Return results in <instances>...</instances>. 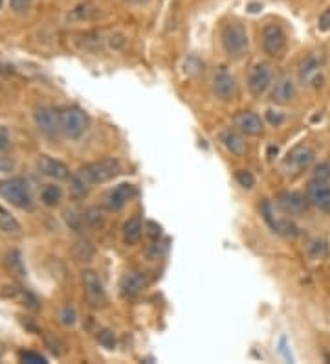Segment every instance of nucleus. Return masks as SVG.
<instances>
[{"label": "nucleus", "mask_w": 330, "mask_h": 364, "mask_svg": "<svg viewBox=\"0 0 330 364\" xmlns=\"http://www.w3.org/2000/svg\"><path fill=\"white\" fill-rule=\"evenodd\" d=\"M220 142L224 144L226 149H228V151L235 156H242L244 153L248 151V146H246V142H244V138L231 129L224 131V133L220 134Z\"/></svg>", "instance_id": "obj_19"}, {"label": "nucleus", "mask_w": 330, "mask_h": 364, "mask_svg": "<svg viewBox=\"0 0 330 364\" xmlns=\"http://www.w3.org/2000/svg\"><path fill=\"white\" fill-rule=\"evenodd\" d=\"M295 98V83L290 77H281L275 83V89L272 92V102L277 105H286Z\"/></svg>", "instance_id": "obj_18"}, {"label": "nucleus", "mask_w": 330, "mask_h": 364, "mask_svg": "<svg viewBox=\"0 0 330 364\" xmlns=\"http://www.w3.org/2000/svg\"><path fill=\"white\" fill-rule=\"evenodd\" d=\"M9 6H11V9H13L15 14L24 15L28 9H30L31 0H9Z\"/></svg>", "instance_id": "obj_31"}, {"label": "nucleus", "mask_w": 330, "mask_h": 364, "mask_svg": "<svg viewBox=\"0 0 330 364\" xmlns=\"http://www.w3.org/2000/svg\"><path fill=\"white\" fill-rule=\"evenodd\" d=\"M33 120H35L37 129L46 136L53 138L61 133V118H59V111L52 109V107H37L33 112Z\"/></svg>", "instance_id": "obj_7"}, {"label": "nucleus", "mask_w": 330, "mask_h": 364, "mask_svg": "<svg viewBox=\"0 0 330 364\" xmlns=\"http://www.w3.org/2000/svg\"><path fill=\"white\" fill-rule=\"evenodd\" d=\"M222 45L229 58L241 59L248 52V33L246 28L238 23L226 24L222 30Z\"/></svg>", "instance_id": "obj_3"}, {"label": "nucleus", "mask_w": 330, "mask_h": 364, "mask_svg": "<svg viewBox=\"0 0 330 364\" xmlns=\"http://www.w3.org/2000/svg\"><path fill=\"white\" fill-rule=\"evenodd\" d=\"M235 178H237V182L241 184L242 188H253L255 186V177L250 173V171H246V169H238L237 173H235Z\"/></svg>", "instance_id": "obj_28"}, {"label": "nucleus", "mask_w": 330, "mask_h": 364, "mask_svg": "<svg viewBox=\"0 0 330 364\" xmlns=\"http://www.w3.org/2000/svg\"><path fill=\"white\" fill-rule=\"evenodd\" d=\"M18 359L28 364H46V359L40 353H35V351H21Z\"/></svg>", "instance_id": "obj_29"}, {"label": "nucleus", "mask_w": 330, "mask_h": 364, "mask_svg": "<svg viewBox=\"0 0 330 364\" xmlns=\"http://www.w3.org/2000/svg\"><path fill=\"white\" fill-rule=\"evenodd\" d=\"M272 68L266 63H257L255 67L251 68L250 74H248V89L253 96H260V94L266 92V89L272 83Z\"/></svg>", "instance_id": "obj_10"}, {"label": "nucleus", "mask_w": 330, "mask_h": 364, "mask_svg": "<svg viewBox=\"0 0 330 364\" xmlns=\"http://www.w3.org/2000/svg\"><path fill=\"white\" fill-rule=\"evenodd\" d=\"M147 284H149V280H147L145 272L128 271L121 278V293L125 296H136V294H140L147 287Z\"/></svg>", "instance_id": "obj_16"}, {"label": "nucleus", "mask_w": 330, "mask_h": 364, "mask_svg": "<svg viewBox=\"0 0 330 364\" xmlns=\"http://www.w3.org/2000/svg\"><path fill=\"white\" fill-rule=\"evenodd\" d=\"M119 173V162L116 159H103L83 166L72 177V191L75 197H84L92 190L94 184L110 181Z\"/></svg>", "instance_id": "obj_1"}, {"label": "nucleus", "mask_w": 330, "mask_h": 364, "mask_svg": "<svg viewBox=\"0 0 330 364\" xmlns=\"http://www.w3.org/2000/svg\"><path fill=\"white\" fill-rule=\"evenodd\" d=\"M61 199H62L61 188L53 186V184L44 188L43 193H40V200H43L46 206H57L59 203H61Z\"/></svg>", "instance_id": "obj_24"}, {"label": "nucleus", "mask_w": 330, "mask_h": 364, "mask_svg": "<svg viewBox=\"0 0 330 364\" xmlns=\"http://www.w3.org/2000/svg\"><path fill=\"white\" fill-rule=\"evenodd\" d=\"M59 318H61V322L65 326L75 324V311L72 307H65V309H61V313H59Z\"/></svg>", "instance_id": "obj_34"}, {"label": "nucleus", "mask_w": 330, "mask_h": 364, "mask_svg": "<svg viewBox=\"0 0 330 364\" xmlns=\"http://www.w3.org/2000/svg\"><path fill=\"white\" fill-rule=\"evenodd\" d=\"M84 221H87V213L84 212H77V210H68V212H66V223H68L74 230H81Z\"/></svg>", "instance_id": "obj_25"}, {"label": "nucleus", "mask_w": 330, "mask_h": 364, "mask_svg": "<svg viewBox=\"0 0 330 364\" xmlns=\"http://www.w3.org/2000/svg\"><path fill=\"white\" fill-rule=\"evenodd\" d=\"M307 200L301 193L297 191H282L277 196V205L279 208L285 213H290V215H299L307 210Z\"/></svg>", "instance_id": "obj_15"}, {"label": "nucleus", "mask_w": 330, "mask_h": 364, "mask_svg": "<svg viewBox=\"0 0 330 364\" xmlns=\"http://www.w3.org/2000/svg\"><path fill=\"white\" fill-rule=\"evenodd\" d=\"M37 168H39L40 173L50 178H55V181H65V178L70 177L68 166L62 164L61 160L52 159V156H40L39 162H37Z\"/></svg>", "instance_id": "obj_14"}, {"label": "nucleus", "mask_w": 330, "mask_h": 364, "mask_svg": "<svg viewBox=\"0 0 330 364\" xmlns=\"http://www.w3.org/2000/svg\"><path fill=\"white\" fill-rule=\"evenodd\" d=\"M81 280H83V289H84V296H87V302L90 304L92 307H103L106 304V294L105 289H103L101 280H99V276H97L96 271H83V276H81Z\"/></svg>", "instance_id": "obj_8"}, {"label": "nucleus", "mask_w": 330, "mask_h": 364, "mask_svg": "<svg viewBox=\"0 0 330 364\" xmlns=\"http://www.w3.org/2000/svg\"><path fill=\"white\" fill-rule=\"evenodd\" d=\"M213 92L222 102H229L237 96V81L235 77L226 70H220L215 77H213Z\"/></svg>", "instance_id": "obj_11"}, {"label": "nucleus", "mask_w": 330, "mask_h": 364, "mask_svg": "<svg viewBox=\"0 0 330 364\" xmlns=\"http://www.w3.org/2000/svg\"><path fill=\"white\" fill-rule=\"evenodd\" d=\"M323 67V58L312 53V55H308L303 63H301L299 68V76L303 81H312L314 77L319 76V70Z\"/></svg>", "instance_id": "obj_20"}, {"label": "nucleus", "mask_w": 330, "mask_h": 364, "mask_svg": "<svg viewBox=\"0 0 330 364\" xmlns=\"http://www.w3.org/2000/svg\"><path fill=\"white\" fill-rule=\"evenodd\" d=\"M0 196L21 210H31V206H33L28 182L21 177L0 181Z\"/></svg>", "instance_id": "obj_2"}, {"label": "nucleus", "mask_w": 330, "mask_h": 364, "mask_svg": "<svg viewBox=\"0 0 330 364\" xmlns=\"http://www.w3.org/2000/svg\"><path fill=\"white\" fill-rule=\"evenodd\" d=\"M8 142H9L8 131H6L4 127H0V151H2V149H6V147H8Z\"/></svg>", "instance_id": "obj_38"}, {"label": "nucleus", "mask_w": 330, "mask_h": 364, "mask_svg": "<svg viewBox=\"0 0 330 364\" xmlns=\"http://www.w3.org/2000/svg\"><path fill=\"white\" fill-rule=\"evenodd\" d=\"M134 196H136V188L132 186V184L123 182V184H118V186L112 188L106 193L105 206L109 210H121Z\"/></svg>", "instance_id": "obj_12"}, {"label": "nucleus", "mask_w": 330, "mask_h": 364, "mask_svg": "<svg viewBox=\"0 0 330 364\" xmlns=\"http://www.w3.org/2000/svg\"><path fill=\"white\" fill-rule=\"evenodd\" d=\"M96 338L103 348H106V350H114L116 348V335L114 331H110V329H99Z\"/></svg>", "instance_id": "obj_26"}, {"label": "nucleus", "mask_w": 330, "mask_h": 364, "mask_svg": "<svg viewBox=\"0 0 330 364\" xmlns=\"http://www.w3.org/2000/svg\"><path fill=\"white\" fill-rule=\"evenodd\" d=\"M273 153H275V155H277V147H270L268 149V155H270V159H272V155Z\"/></svg>", "instance_id": "obj_40"}, {"label": "nucleus", "mask_w": 330, "mask_h": 364, "mask_svg": "<svg viewBox=\"0 0 330 364\" xmlns=\"http://www.w3.org/2000/svg\"><path fill=\"white\" fill-rule=\"evenodd\" d=\"M96 15V9H94L92 4H81L74 9V17L77 18H90Z\"/></svg>", "instance_id": "obj_30"}, {"label": "nucleus", "mask_w": 330, "mask_h": 364, "mask_svg": "<svg viewBox=\"0 0 330 364\" xmlns=\"http://www.w3.org/2000/svg\"><path fill=\"white\" fill-rule=\"evenodd\" d=\"M11 169H13V160L0 156V173H8Z\"/></svg>", "instance_id": "obj_37"}, {"label": "nucleus", "mask_w": 330, "mask_h": 364, "mask_svg": "<svg viewBox=\"0 0 330 364\" xmlns=\"http://www.w3.org/2000/svg\"><path fill=\"white\" fill-rule=\"evenodd\" d=\"M308 254L312 259H323L326 256V243L323 240L312 241L310 249H308Z\"/></svg>", "instance_id": "obj_27"}, {"label": "nucleus", "mask_w": 330, "mask_h": 364, "mask_svg": "<svg viewBox=\"0 0 330 364\" xmlns=\"http://www.w3.org/2000/svg\"><path fill=\"white\" fill-rule=\"evenodd\" d=\"M128 2H132V4H147L150 0H128Z\"/></svg>", "instance_id": "obj_39"}, {"label": "nucleus", "mask_w": 330, "mask_h": 364, "mask_svg": "<svg viewBox=\"0 0 330 364\" xmlns=\"http://www.w3.org/2000/svg\"><path fill=\"white\" fill-rule=\"evenodd\" d=\"M2 2H4V0H0V8H2Z\"/></svg>", "instance_id": "obj_41"}, {"label": "nucleus", "mask_w": 330, "mask_h": 364, "mask_svg": "<svg viewBox=\"0 0 330 364\" xmlns=\"http://www.w3.org/2000/svg\"><path fill=\"white\" fill-rule=\"evenodd\" d=\"M74 256L77 262H92L94 256H96V249H94V245L87 240H79L75 241L74 245Z\"/></svg>", "instance_id": "obj_23"}, {"label": "nucleus", "mask_w": 330, "mask_h": 364, "mask_svg": "<svg viewBox=\"0 0 330 364\" xmlns=\"http://www.w3.org/2000/svg\"><path fill=\"white\" fill-rule=\"evenodd\" d=\"M9 267H11V271L17 272L18 276L24 274V269H22L21 254H18V252H11V254H9Z\"/></svg>", "instance_id": "obj_32"}, {"label": "nucleus", "mask_w": 330, "mask_h": 364, "mask_svg": "<svg viewBox=\"0 0 330 364\" xmlns=\"http://www.w3.org/2000/svg\"><path fill=\"white\" fill-rule=\"evenodd\" d=\"M141 234H143V223H141V219L138 218V215H134V218H131L127 223H125V227H123L125 243L127 245L138 243Z\"/></svg>", "instance_id": "obj_21"}, {"label": "nucleus", "mask_w": 330, "mask_h": 364, "mask_svg": "<svg viewBox=\"0 0 330 364\" xmlns=\"http://www.w3.org/2000/svg\"><path fill=\"white\" fill-rule=\"evenodd\" d=\"M233 124L241 133L250 134V136H257V134L263 133L264 125L263 120H260V116L255 114V112L251 111H241L235 114Z\"/></svg>", "instance_id": "obj_13"}, {"label": "nucleus", "mask_w": 330, "mask_h": 364, "mask_svg": "<svg viewBox=\"0 0 330 364\" xmlns=\"http://www.w3.org/2000/svg\"><path fill=\"white\" fill-rule=\"evenodd\" d=\"M260 212H263L266 223H268L270 227L273 228V232H277V234H282V235L297 234V227H295L292 221H288V219H273L272 206H270L268 200H264L263 206H260Z\"/></svg>", "instance_id": "obj_17"}, {"label": "nucleus", "mask_w": 330, "mask_h": 364, "mask_svg": "<svg viewBox=\"0 0 330 364\" xmlns=\"http://www.w3.org/2000/svg\"><path fill=\"white\" fill-rule=\"evenodd\" d=\"M266 118H268L270 124L275 125V127H277V125H281L282 122H285V116L279 114V112H275V111H268V112H266Z\"/></svg>", "instance_id": "obj_36"}, {"label": "nucleus", "mask_w": 330, "mask_h": 364, "mask_svg": "<svg viewBox=\"0 0 330 364\" xmlns=\"http://www.w3.org/2000/svg\"><path fill=\"white\" fill-rule=\"evenodd\" d=\"M288 39L279 24H266L263 30V48L270 58H281L285 53Z\"/></svg>", "instance_id": "obj_6"}, {"label": "nucleus", "mask_w": 330, "mask_h": 364, "mask_svg": "<svg viewBox=\"0 0 330 364\" xmlns=\"http://www.w3.org/2000/svg\"><path fill=\"white\" fill-rule=\"evenodd\" d=\"M312 178H319V181L330 182V166L329 164L316 166V169H314V177Z\"/></svg>", "instance_id": "obj_33"}, {"label": "nucleus", "mask_w": 330, "mask_h": 364, "mask_svg": "<svg viewBox=\"0 0 330 364\" xmlns=\"http://www.w3.org/2000/svg\"><path fill=\"white\" fill-rule=\"evenodd\" d=\"M0 230L13 235H18L22 232L21 223H18L13 213L9 212V210H6L4 206H0Z\"/></svg>", "instance_id": "obj_22"}, {"label": "nucleus", "mask_w": 330, "mask_h": 364, "mask_svg": "<svg viewBox=\"0 0 330 364\" xmlns=\"http://www.w3.org/2000/svg\"><path fill=\"white\" fill-rule=\"evenodd\" d=\"M317 28L321 31H330V8H326L321 15H319V23Z\"/></svg>", "instance_id": "obj_35"}, {"label": "nucleus", "mask_w": 330, "mask_h": 364, "mask_svg": "<svg viewBox=\"0 0 330 364\" xmlns=\"http://www.w3.org/2000/svg\"><path fill=\"white\" fill-rule=\"evenodd\" d=\"M307 199L321 212L330 213V182L312 178L307 186Z\"/></svg>", "instance_id": "obj_9"}, {"label": "nucleus", "mask_w": 330, "mask_h": 364, "mask_svg": "<svg viewBox=\"0 0 330 364\" xmlns=\"http://www.w3.org/2000/svg\"><path fill=\"white\" fill-rule=\"evenodd\" d=\"M314 156H316V153H314L312 147L304 146V144L295 146L294 149L286 155L285 162H282V169H285L288 175H299L301 171H304L308 166L312 164Z\"/></svg>", "instance_id": "obj_5"}, {"label": "nucleus", "mask_w": 330, "mask_h": 364, "mask_svg": "<svg viewBox=\"0 0 330 364\" xmlns=\"http://www.w3.org/2000/svg\"><path fill=\"white\" fill-rule=\"evenodd\" d=\"M59 118H61V133L66 138L77 140L87 131V114L81 111L79 107H65L59 111Z\"/></svg>", "instance_id": "obj_4"}]
</instances>
